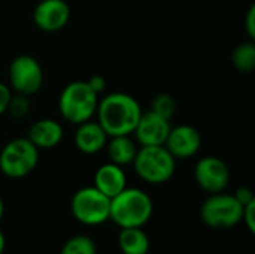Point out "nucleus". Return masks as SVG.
Masks as SVG:
<instances>
[{
  "label": "nucleus",
  "instance_id": "obj_1",
  "mask_svg": "<svg viewBox=\"0 0 255 254\" xmlns=\"http://www.w3.org/2000/svg\"><path fill=\"white\" fill-rule=\"evenodd\" d=\"M142 112L143 111L136 97L117 91L99 99L96 115L97 123L111 138L133 135Z\"/></svg>",
  "mask_w": 255,
  "mask_h": 254
},
{
  "label": "nucleus",
  "instance_id": "obj_2",
  "mask_svg": "<svg viewBox=\"0 0 255 254\" xmlns=\"http://www.w3.org/2000/svg\"><path fill=\"white\" fill-rule=\"evenodd\" d=\"M154 202L142 189L126 187L111 199L109 220L120 229L143 228L151 220Z\"/></svg>",
  "mask_w": 255,
  "mask_h": 254
},
{
  "label": "nucleus",
  "instance_id": "obj_3",
  "mask_svg": "<svg viewBox=\"0 0 255 254\" xmlns=\"http://www.w3.org/2000/svg\"><path fill=\"white\" fill-rule=\"evenodd\" d=\"M131 165L142 181L154 186L167 183L176 171V159L164 145L139 147Z\"/></svg>",
  "mask_w": 255,
  "mask_h": 254
},
{
  "label": "nucleus",
  "instance_id": "obj_4",
  "mask_svg": "<svg viewBox=\"0 0 255 254\" xmlns=\"http://www.w3.org/2000/svg\"><path fill=\"white\" fill-rule=\"evenodd\" d=\"M99 99L87 81H73L63 88L58 97V111L67 123L78 126L96 115Z\"/></svg>",
  "mask_w": 255,
  "mask_h": 254
},
{
  "label": "nucleus",
  "instance_id": "obj_5",
  "mask_svg": "<svg viewBox=\"0 0 255 254\" xmlns=\"http://www.w3.org/2000/svg\"><path fill=\"white\" fill-rule=\"evenodd\" d=\"M39 163V150L25 138L9 141L0 151V172L10 180L28 177Z\"/></svg>",
  "mask_w": 255,
  "mask_h": 254
},
{
  "label": "nucleus",
  "instance_id": "obj_6",
  "mask_svg": "<svg viewBox=\"0 0 255 254\" xmlns=\"http://www.w3.org/2000/svg\"><path fill=\"white\" fill-rule=\"evenodd\" d=\"M111 199L94 186L82 187L70 199V213L73 219L88 228L102 226L109 220Z\"/></svg>",
  "mask_w": 255,
  "mask_h": 254
},
{
  "label": "nucleus",
  "instance_id": "obj_7",
  "mask_svg": "<svg viewBox=\"0 0 255 254\" xmlns=\"http://www.w3.org/2000/svg\"><path fill=\"white\" fill-rule=\"evenodd\" d=\"M244 207L233 195L220 192L209 195L200 207V219L211 229H232L242 223Z\"/></svg>",
  "mask_w": 255,
  "mask_h": 254
},
{
  "label": "nucleus",
  "instance_id": "obj_8",
  "mask_svg": "<svg viewBox=\"0 0 255 254\" xmlns=\"http://www.w3.org/2000/svg\"><path fill=\"white\" fill-rule=\"evenodd\" d=\"M43 85L40 63L31 55H18L9 64V88L13 93L33 96Z\"/></svg>",
  "mask_w": 255,
  "mask_h": 254
},
{
  "label": "nucleus",
  "instance_id": "obj_9",
  "mask_svg": "<svg viewBox=\"0 0 255 254\" xmlns=\"http://www.w3.org/2000/svg\"><path fill=\"white\" fill-rule=\"evenodd\" d=\"M194 178L199 187L212 195L224 192L230 184V169L227 163L215 156L202 157L194 166Z\"/></svg>",
  "mask_w": 255,
  "mask_h": 254
},
{
  "label": "nucleus",
  "instance_id": "obj_10",
  "mask_svg": "<svg viewBox=\"0 0 255 254\" xmlns=\"http://www.w3.org/2000/svg\"><path fill=\"white\" fill-rule=\"evenodd\" d=\"M164 147L176 160L191 159L202 148V135L194 126L181 124L170 129Z\"/></svg>",
  "mask_w": 255,
  "mask_h": 254
},
{
  "label": "nucleus",
  "instance_id": "obj_11",
  "mask_svg": "<svg viewBox=\"0 0 255 254\" xmlns=\"http://www.w3.org/2000/svg\"><path fill=\"white\" fill-rule=\"evenodd\" d=\"M70 19V6L66 0H40L33 10V21L37 28L54 33L67 25Z\"/></svg>",
  "mask_w": 255,
  "mask_h": 254
},
{
  "label": "nucleus",
  "instance_id": "obj_12",
  "mask_svg": "<svg viewBox=\"0 0 255 254\" xmlns=\"http://www.w3.org/2000/svg\"><path fill=\"white\" fill-rule=\"evenodd\" d=\"M170 129H172L170 120L149 109L148 112H142L133 135L139 147L164 145Z\"/></svg>",
  "mask_w": 255,
  "mask_h": 254
},
{
  "label": "nucleus",
  "instance_id": "obj_13",
  "mask_svg": "<svg viewBox=\"0 0 255 254\" xmlns=\"http://www.w3.org/2000/svg\"><path fill=\"white\" fill-rule=\"evenodd\" d=\"M93 186L105 196L112 199L127 187V174L123 166L112 162L97 168L93 178Z\"/></svg>",
  "mask_w": 255,
  "mask_h": 254
},
{
  "label": "nucleus",
  "instance_id": "obj_14",
  "mask_svg": "<svg viewBox=\"0 0 255 254\" xmlns=\"http://www.w3.org/2000/svg\"><path fill=\"white\" fill-rule=\"evenodd\" d=\"M109 136L103 130V127L93 120H88L85 123L78 124V129L75 132V145L82 154H97L106 147Z\"/></svg>",
  "mask_w": 255,
  "mask_h": 254
},
{
  "label": "nucleus",
  "instance_id": "obj_15",
  "mask_svg": "<svg viewBox=\"0 0 255 254\" xmlns=\"http://www.w3.org/2000/svg\"><path fill=\"white\" fill-rule=\"evenodd\" d=\"M64 136L63 126L51 118L34 121L27 133V139L40 151L55 148Z\"/></svg>",
  "mask_w": 255,
  "mask_h": 254
},
{
  "label": "nucleus",
  "instance_id": "obj_16",
  "mask_svg": "<svg viewBox=\"0 0 255 254\" xmlns=\"http://www.w3.org/2000/svg\"><path fill=\"white\" fill-rule=\"evenodd\" d=\"M105 148L108 150L109 160L124 168L133 163L139 147L136 141L131 138V135H121V136H111Z\"/></svg>",
  "mask_w": 255,
  "mask_h": 254
},
{
  "label": "nucleus",
  "instance_id": "obj_17",
  "mask_svg": "<svg viewBox=\"0 0 255 254\" xmlns=\"http://www.w3.org/2000/svg\"><path fill=\"white\" fill-rule=\"evenodd\" d=\"M117 244L121 254H148L151 250V241L143 228L121 229Z\"/></svg>",
  "mask_w": 255,
  "mask_h": 254
},
{
  "label": "nucleus",
  "instance_id": "obj_18",
  "mask_svg": "<svg viewBox=\"0 0 255 254\" xmlns=\"http://www.w3.org/2000/svg\"><path fill=\"white\" fill-rule=\"evenodd\" d=\"M232 63L236 67V70L242 73H251L255 69L254 40L239 43L232 52Z\"/></svg>",
  "mask_w": 255,
  "mask_h": 254
},
{
  "label": "nucleus",
  "instance_id": "obj_19",
  "mask_svg": "<svg viewBox=\"0 0 255 254\" xmlns=\"http://www.w3.org/2000/svg\"><path fill=\"white\" fill-rule=\"evenodd\" d=\"M60 254H97V246L88 235H75L63 244Z\"/></svg>",
  "mask_w": 255,
  "mask_h": 254
},
{
  "label": "nucleus",
  "instance_id": "obj_20",
  "mask_svg": "<svg viewBox=\"0 0 255 254\" xmlns=\"http://www.w3.org/2000/svg\"><path fill=\"white\" fill-rule=\"evenodd\" d=\"M151 111L161 115V117H164V118H167V120H172V117L176 112V100L173 99L172 94L160 93L152 99Z\"/></svg>",
  "mask_w": 255,
  "mask_h": 254
},
{
  "label": "nucleus",
  "instance_id": "obj_21",
  "mask_svg": "<svg viewBox=\"0 0 255 254\" xmlns=\"http://www.w3.org/2000/svg\"><path fill=\"white\" fill-rule=\"evenodd\" d=\"M30 100L28 96L24 94H18V93H12L9 103H7V109L6 112H9L10 117L13 118H24L28 112H30Z\"/></svg>",
  "mask_w": 255,
  "mask_h": 254
},
{
  "label": "nucleus",
  "instance_id": "obj_22",
  "mask_svg": "<svg viewBox=\"0 0 255 254\" xmlns=\"http://www.w3.org/2000/svg\"><path fill=\"white\" fill-rule=\"evenodd\" d=\"M242 223L248 229L250 234H255V201L250 202L248 205L244 207V214H242Z\"/></svg>",
  "mask_w": 255,
  "mask_h": 254
},
{
  "label": "nucleus",
  "instance_id": "obj_23",
  "mask_svg": "<svg viewBox=\"0 0 255 254\" xmlns=\"http://www.w3.org/2000/svg\"><path fill=\"white\" fill-rule=\"evenodd\" d=\"M87 84L90 85V88L97 94V96H100V94H103L105 93V90H106V79L102 76V75H93V76H90L88 79H87Z\"/></svg>",
  "mask_w": 255,
  "mask_h": 254
},
{
  "label": "nucleus",
  "instance_id": "obj_24",
  "mask_svg": "<svg viewBox=\"0 0 255 254\" xmlns=\"http://www.w3.org/2000/svg\"><path fill=\"white\" fill-rule=\"evenodd\" d=\"M233 196L236 198V201H238L242 207H245V205H248L250 202L255 201L253 190L248 189V187H239V189L233 193Z\"/></svg>",
  "mask_w": 255,
  "mask_h": 254
},
{
  "label": "nucleus",
  "instance_id": "obj_25",
  "mask_svg": "<svg viewBox=\"0 0 255 254\" xmlns=\"http://www.w3.org/2000/svg\"><path fill=\"white\" fill-rule=\"evenodd\" d=\"M245 30H247V34L250 37V40H254L255 39V6H251L248 13H247V18H245Z\"/></svg>",
  "mask_w": 255,
  "mask_h": 254
},
{
  "label": "nucleus",
  "instance_id": "obj_26",
  "mask_svg": "<svg viewBox=\"0 0 255 254\" xmlns=\"http://www.w3.org/2000/svg\"><path fill=\"white\" fill-rule=\"evenodd\" d=\"M10 96H12V90L9 88V85L0 82V115L6 112Z\"/></svg>",
  "mask_w": 255,
  "mask_h": 254
},
{
  "label": "nucleus",
  "instance_id": "obj_27",
  "mask_svg": "<svg viewBox=\"0 0 255 254\" xmlns=\"http://www.w3.org/2000/svg\"><path fill=\"white\" fill-rule=\"evenodd\" d=\"M4 250H6V238H4L3 232L0 231V254L4 253Z\"/></svg>",
  "mask_w": 255,
  "mask_h": 254
},
{
  "label": "nucleus",
  "instance_id": "obj_28",
  "mask_svg": "<svg viewBox=\"0 0 255 254\" xmlns=\"http://www.w3.org/2000/svg\"><path fill=\"white\" fill-rule=\"evenodd\" d=\"M3 217H4V202L0 196V222L3 220Z\"/></svg>",
  "mask_w": 255,
  "mask_h": 254
}]
</instances>
